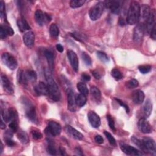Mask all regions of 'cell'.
Instances as JSON below:
<instances>
[{"label": "cell", "mask_w": 156, "mask_h": 156, "mask_svg": "<svg viewBox=\"0 0 156 156\" xmlns=\"http://www.w3.org/2000/svg\"><path fill=\"white\" fill-rule=\"evenodd\" d=\"M45 75L49 90V95L51 98L55 101H59L60 98V90L53 76L48 70H45Z\"/></svg>", "instance_id": "cell-1"}, {"label": "cell", "mask_w": 156, "mask_h": 156, "mask_svg": "<svg viewBox=\"0 0 156 156\" xmlns=\"http://www.w3.org/2000/svg\"><path fill=\"white\" fill-rule=\"evenodd\" d=\"M140 17V6L137 1H132L130 4L127 17L126 23L129 25L137 24Z\"/></svg>", "instance_id": "cell-2"}, {"label": "cell", "mask_w": 156, "mask_h": 156, "mask_svg": "<svg viewBox=\"0 0 156 156\" xmlns=\"http://www.w3.org/2000/svg\"><path fill=\"white\" fill-rule=\"evenodd\" d=\"M104 9V2H98L91 7L89 11V16L92 21H96L101 18Z\"/></svg>", "instance_id": "cell-3"}, {"label": "cell", "mask_w": 156, "mask_h": 156, "mask_svg": "<svg viewBox=\"0 0 156 156\" xmlns=\"http://www.w3.org/2000/svg\"><path fill=\"white\" fill-rule=\"evenodd\" d=\"M1 59L4 65L10 70H14L18 66V62L15 57L9 53H4L1 56Z\"/></svg>", "instance_id": "cell-4"}, {"label": "cell", "mask_w": 156, "mask_h": 156, "mask_svg": "<svg viewBox=\"0 0 156 156\" xmlns=\"http://www.w3.org/2000/svg\"><path fill=\"white\" fill-rule=\"evenodd\" d=\"M35 20L39 26H42L49 22L51 18L49 15L43 12L41 10L38 9L35 12Z\"/></svg>", "instance_id": "cell-5"}, {"label": "cell", "mask_w": 156, "mask_h": 156, "mask_svg": "<svg viewBox=\"0 0 156 156\" xmlns=\"http://www.w3.org/2000/svg\"><path fill=\"white\" fill-rule=\"evenodd\" d=\"M155 9H152L151 10V13L148 18L146 21L143 23L144 27L145 33L148 34H150L152 29L155 26Z\"/></svg>", "instance_id": "cell-6"}, {"label": "cell", "mask_w": 156, "mask_h": 156, "mask_svg": "<svg viewBox=\"0 0 156 156\" xmlns=\"http://www.w3.org/2000/svg\"><path fill=\"white\" fill-rule=\"evenodd\" d=\"M46 131L51 136L55 137L60 135L62 131V127L59 123L54 121H49Z\"/></svg>", "instance_id": "cell-7"}, {"label": "cell", "mask_w": 156, "mask_h": 156, "mask_svg": "<svg viewBox=\"0 0 156 156\" xmlns=\"http://www.w3.org/2000/svg\"><path fill=\"white\" fill-rule=\"evenodd\" d=\"M145 152H148L151 154L155 155L156 154V144L155 141L149 137H144L142 140Z\"/></svg>", "instance_id": "cell-8"}, {"label": "cell", "mask_w": 156, "mask_h": 156, "mask_svg": "<svg viewBox=\"0 0 156 156\" xmlns=\"http://www.w3.org/2000/svg\"><path fill=\"white\" fill-rule=\"evenodd\" d=\"M145 33L143 23H139L134 30L133 38L136 43H140Z\"/></svg>", "instance_id": "cell-9"}, {"label": "cell", "mask_w": 156, "mask_h": 156, "mask_svg": "<svg viewBox=\"0 0 156 156\" xmlns=\"http://www.w3.org/2000/svg\"><path fill=\"white\" fill-rule=\"evenodd\" d=\"M104 7L109 9L111 12L118 14L121 9V2L119 1H106L104 2Z\"/></svg>", "instance_id": "cell-10"}, {"label": "cell", "mask_w": 156, "mask_h": 156, "mask_svg": "<svg viewBox=\"0 0 156 156\" xmlns=\"http://www.w3.org/2000/svg\"><path fill=\"white\" fill-rule=\"evenodd\" d=\"M120 148L121 151L127 155H143V153L137 148L126 144L124 143H120Z\"/></svg>", "instance_id": "cell-11"}, {"label": "cell", "mask_w": 156, "mask_h": 156, "mask_svg": "<svg viewBox=\"0 0 156 156\" xmlns=\"http://www.w3.org/2000/svg\"><path fill=\"white\" fill-rule=\"evenodd\" d=\"M138 128L143 134H149L152 132V126L146 118H142L138 122Z\"/></svg>", "instance_id": "cell-12"}, {"label": "cell", "mask_w": 156, "mask_h": 156, "mask_svg": "<svg viewBox=\"0 0 156 156\" xmlns=\"http://www.w3.org/2000/svg\"><path fill=\"white\" fill-rule=\"evenodd\" d=\"M67 56L70 62V64L75 71L79 70V59L75 52L72 50H69L67 52Z\"/></svg>", "instance_id": "cell-13"}, {"label": "cell", "mask_w": 156, "mask_h": 156, "mask_svg": "<svg viewBox=\"0 0 156 156\" xmlns=\"http://www.w3.org/2000/svg\"><path fill=\"white\" fill-rule=\"evenodd\" d=\"M26 115L28 118L33 123H36L37 122H38L35 107L29 102L26 105Z\"/></svg>", "instance_id": "cell-14"}, {"label": "cell", "mask_w": 156, "mask_h": 156, "mask_svg": "<svg viewBox=\"0 0 156 156\" xmlns=\"http://www.w3.org/2000/svg\"><path fill=\"white\" fill-rule=\"evenodd\" d=\"M88 119L91 125L94 128H98L101 125V120L97 114L93 111L89 112L88 113Z\"/></svg>", "instance_id": "cell-15"}, {"label": "cell", "mask_w": 156, "mask_h": 156, "mask_svg": "<svg viewBox=\"0 0 156 156\" xmlns=\"http://www.w3.org/2000/svg\"><path fill=\"white\" fill-rule=\"evenodd\" d=\"M65 130L70 136L76 140H81L84 138V136L80 132L70 125H67L65 128Z\"/></svg>", "instance_id": "cell-16"}, {"label": "cell", "mask_w": 156, "mask_h": 156, "mask_svg": "<svg viewBox=\"0 0 156 156\" xmlns=\"http://www.w3.org/2000/svg\"><path fill=\"white\" fill-rule=\"evenodd\" d=\"M34 91L38 95H49V90L47 84L43 82H40L34 87Z\"/></svg>", "instance_id": "cell-17"}, {"label": "cell", "mask_w": 156, "mask_h": 156, "mask_svg": "<svg viewBox=\"0 0 156 156\" xmlns=\"http://www.w3.org/2000/svg\"><path fill=\"white\" fill-rule=\"evenodd\" d=\"M2 86L4 91H6L9 94H12L14 93V89L11 82H10L8 78L5 75H1V76Z\"/></svg>", "instance_id": "cell-18"}, {"label": "cell", "mask_w": 156, "mask_h": 156, "mask_svg": "<svg viewBox=\"0 0 156 156\" xmlns=\"http://www.w3.org/2000/svg\"><path fill=\"white\" fill-rule=\"evenodd\" d=\"M23 41L24 44L28 48H32L34 45L35 41V36L32 31H29V32L25 33L23 36Z\"/></svg>", "instance_id": "cell-19"}, {"label": "cell", "mask_w": 156, "mask_h": 156, "mask_svg": "<svg viewBox=\"0 0 156 156\" xmlns=\"http://www.w3.org/2000/svg\"><path fill=\"white\" fill-rule=\"evenodd\" d=\"M144 93L143 91L140 90H137L133 92L132 96V100L136 104H141L144 100Z\"/></svg>", "instance_id": "cell-20"}, {"label": "cell", "mask_w": 156, "mask_h": 156, "mask_svg": "<svg viewBox=\"0 0 156 156\" xmlns=\"http://www.w3.org/2000/svg\"><path fill=\"white\" fill-rule=\"evenodd\" d=\"M76 101L74 91L70 89L68 93V107L70 110L74 112L76 110Z\"/></svg>", "instance_id": "cell-21"}, {"label": "cell", "mask_w": 156, "mask_h": 156, "mask_svg": "<svg viewBox=\"0 0 156 156\" xmlns=\"http://www.w3.org/2000/svg\"><path fill=\"white\" fill-rule=\"evenodd\" d=\"M17 26L21 32H25L27 30L30 29V26L23 17H21L17 20Z\"/></svg>", "instance_id": "cell-22"}, {"label": "cell", "mask_w": 156, "mask_h": 156, "mask_svg": "<svg viewBox=\"0 0 156 156\" xmlns=\"http://www.w3.org/2000/svg\"><path fill=\"white\" fill-rule=\"evenodd\" d=\"M45 56L46 58L47 62H48V66H49V68L50 70L51 71H52L53 70L54 68V56H53V52L47 49L45 51Z\"/></svg>", "instance_id": "cell-23"}, {"label": "cell", "mask_w": 156, "mask_h": 156, "mask_svg": "<svg viewBox=\"0 0 156 156\" xmlns=\"http://www.w3.org/2000/svg\"><path fill=\"white\" fill-rule=\"evenodd\" d=\"M151 13V9L148 5L147 4H143L141 7H140V18L144 20V22L149 16Z\"/></svg>", "instance_id": "cell-24"}, {"label": "cell", "mask_w": 156, "mask_h": 156, "mask_svg": "<svg viewBox=\"0 0 156 156\" xmlns=\"http://www.w3.org/2000/svg\"><path fill=\"white\" fill-rule=\"evenodd\" d=\"M152 111V103L151 99H148L144 102L143 106V112L145 117H149Z\"/></svg>", "instance_id": "cell-25"}, {"label": "cell", "mask_w": 156, "mask_h": 156, "mask_svg": "<svg viewBox=\"0 0 156 156\" xmlns=\"http://www.w3.org/2000/svg\"><path fill=\"white\" fill-rule=\"evenodd\" d=\"M91 96L95 101L99 102L101 98V93L99 89L96 86H92L90 88Z\"/></svg>", "instance_id": "cell-26"}, {"label": "cell", "mask_w": 156, "mask_h": 156, "mask_svg": "<svg viewBox=\"0 0 156 156\" xmlns=\"http://www.w3.org/2000/svg\"><path fill=\"white\" fill-rule=\"evenodd\" d=\"M75 101H76V105L79 107H83L84 106L87 102V98L86 95L82 94H78L75 96Z\"/></svg>", "instance_id": "cell-27"}, {"label": "cell", "mask_w": 156, "mask_h": 156, "mask_svg": "<svg viewBox=\"0 0 156 156\" xmlns=\"http://www.w3.org/2000/svg\"><path fill=\"white\" fill-rule=\"evenodd\" d=\"M18 139L20 140V141L23 144H27L29 141V139L28 137V134L26 132L21 130L18 132L17 134Z\"/></svg>", "instance_id": "cell-28"}, {"label": "cell", "mask_w": 156, "mask_h": 156, "mask_svg": "<svg viewBox=\"0 0 156 156\" xmlns=\"http://www.w3.org/2000/svg\"><path fill=\"white\" fill-rule=\"evenodd\" d=\"M77 89L81 92L82 94L87 95L89 94V90L88 88L84 82H78L77 84Z\"/></svg>", "instance_id": "cell-29"}, {"label": "cell", "mask_w": 156, "mask_h": 156, "mask_svg": "<svg viewBox=\"0 0 156 156\" xmlns=\"http://www.w3.org/2000/svg\"><path fill=\"white\" fill-rule=\"evenodd\" d=\"M49 33L53 37H57L59 35V29L56 24H52L49 27Z\"/></svg>", "instance_id": "cell-30"}, {"label": "cell", "mask_w": 156, "mask_h": 156, "mask_svg": "<svg viewBox=\"0 0 156 156\" xmlns=\"http://www.w3.org/2000/svg\"><path fill=\"white\" fill-rule=\"evenodd\" d=\"M85 3V0H71L70 3V6L73 9H76L82 6Z\"/></svg>", "instance_id": "cell-31"}, {"label": "cell", "mask_w": 156, "mask_h": 156, "mask_svg": "<svg viewBox=\"0 0 156 156\" xmlns=\"http://www.w3.org/2000/svg\"><path fill=\"white\" fill-rule=\"evenodd\" d=\"M97 55L99 59L101 61L104 62V63H107V62H109V59L107 55L105 53H104V52L98 51L97 52Z\"/></svg>", "instance_id": "cell-32"}, {"label": "cell", "mask_w": 156, "mask_h": 156, "mask_svg": "<svg viewBox=\"0 0 156 156\" xmlns=\"http://www.w3.org/2000/svg\"><path fill=\"white\" fill-rule=\"evenodd\" d=\"M131 140L132 141V143L135 144L136 145L137 147H138L140 149H141L143 151L145 152V149H144V146L143 144V142L141 140H140V139H137V137H136L135 136H132L131 137Z\"/></svg>", "instance_id": "cell-33"}, {"label": "cell", "mask_w": 156, "mask_h": 156, "mask_svg": "<svg viewBox=\"0 0 156 156\" xmlns=\"http://www.w3.org/2000/svg\"><path fill=\"white\" fill-rule=\"evenodd\" d=\"M81 57L84 62V63L87 66H90L92 64V61L91 59V57L89 54H87L86 52H82L81 54Z\"/></svg>", "instance_id": "cell-34"}, {"label": "cell", "mask_w": 156, "mask_h": 156, "mask_svg": "<svg viewBox=\"0 0 156 156\" xmlns=\"http://www.w3.org/2000/svg\"><path fill=\"white\" fill-rule=\"evenodd\" d=\"M139 81L137 79H132L126 82V86L128 89L136 88L139 86Z\"/></svg>", "instance_id": "cell-35"}, {"label": "cell", "mask_w": 156, "mask_h": 156, "mask_svg": "<svg viewBox=\"0 0 156 156\" xmlns=\"http://www.w3.org/2000/svg\"><path fill=\"white\" fill-rule=\"evenodd\" d=\"M112 76L115 78V79L119 81L123 78V74L117 68H114L111 71Z\"/></svg>", "instance_id": "cell-36"}, {"label": "cell", "mask_w": 156, "mask_h": 156, "mask_svg": "<svg viewBox=\"0 0 156 156\" xmlns=\"http://www.w3.org/2000/svg\"><path fill=\"white\" fill-rule=\"evenodd\" d=\"M104 134L105 136L106 137L109 143L112 145V146H115L116 145V140H115V138L112 136V135L107 131L104 132Z\"/></svg>", "instance_id": "cell-37"}, {"label": "cell", "mask_w": 156, "mask_h": 156, "mask_svg": "<svg viewBox=\"0 0 156 156\" xmlns=\"http://www.w3.org/2000/svg\"><path fill=\"white\" fill-rule=\"evenodd\" d=\"M152 67L151 65H140L139 67V70L142 74H147L151 71Z\"/></svg>", "instance_id": "cell-38"}, {"label": "cell", "mask_w": 156, "mask_h": 156, "mask_svg": "<svg viewBox=\"0 0 156 156\" xmlns=\"http://www.w3.org/2000/svg\"><path fill=\"white\" fill-rule=\"evenodd\" d=\"M47 151L51 155H54L57 154V150L53 143H51V142L49 143L48 145V147H47Z\"/></svg>", "instance_id": "cell-39"}, {"label": "cell", "mask_w": 156, "mask_h": 156, "mask_svg": "<svg viewBox=\"0 0 156 156\" xmlns=\"http://www.w3.org/2000/svg\"><path fill=\"white\" fill-rule=\"evenodd\" d=\"M107 121H108L109 126L110 128L112 131H115L116 129H115V123H114V120H113L112 117L111 115H107Z\"/></svg>", "instance_id": "cell-40"}, {"label": "cell", "mask_w": 156, "mask_h": 156, "mask_svg": "<svg viewBox=\"0 0 156 156\" xmlns=\"http://www.w3.org/2000/svg\"><path fill=\"white\" fill-rule=\"evenodd\" d=\"M6 8L4 1H1L0 2V16L2 19L5 18L6 17Z\"/></svg>", "instance_id": "cell-41"}, {"label": "cell", "mask_w": 156, "mask_h": 156, "mask_svg": "<svg viewBox=\"0 0 156 156\" xmlns=\"http://www.w3.org/2000/svg\"><path fill=\"white\" fill-rule=\"evenodd\" d=\"M31 134H32V136H33V139L35 140L41 139L43 137L41 133L40 132H39L38 131H37V130L32 131V132H31Z\"/></svg>", "instance_id": "cell-42"}, {"label": "cell", "mask_w": 156, "mask_h": 156, "mask_svg": "<svg viewBox=\"0 0 156 156\" xmlns=\"http://www.w3.org/2000/svg\"><path fill=\"white\" fill-rule=\"evenodd\" d=\"M3 26V27L4 28L6 33H7V36H13L14 34V30L12 29V28L9 26V25H1Z\"/></svg>", "instance_id": "cell-43"}, {"label": "cell", "mask_w": 156, "mask_h": 156, "mask_svg": "<svg viewBox=\"0 0 156 156\" xmlns=\"http://www.w3.org/2000/svg\"><path fill=\"white\" fill-rule=\"evenodd\" d=\"M9 128L13 132H16L18 131V123L17 122H10L9 124Z\"/></svg>", "instance_id": "cell-44"}, {"label": "cell", "mask_w": 156, "mask_h": 156, "mask_svg": "<svg viewBox=\"0 0 156 156\" xmlns=\"http://www.w3.org/2000/svg\"><path fill=\"white\" fill-rule=\"evenodd\" d=\"M115 99L117 101V102L119 104L122 106L124 108V109L126 110V113H129V107L128 106V105H126L125 103L123 102L121 100L119 99H117V98H115Z\"/></svg>", "instance_id": "cell-45"}, {"label": "cell", "mask_w": 156, "mask_h": 156, "mask_svg": "<svg viewBox=\"0 0 156 156\" xmlns=\"http://www.w3.org/2000/svg\"><path fill=\"white\" fill-rule=\"evenodd\" d=\"M7 36V33H6V31L3 27L2 25H1V27H0V37H1V39H4L6 38Z\"/></svg>", "instance_id": "cell-46"}, {"label": "cell", "mask_w": 156, "mask_h": 156, "mask_svg": "<svg viewBox=\"0 0 156 156\" xmlns=\"http://www.w3.org/2000/svg\"><path fill=\"white\" fill-rule=\"evenodd\" d=\"M4 140L6 141V144L9 147H13L15 145V143L12 140V138H4Z\"/></svg>", "instance_id": "cell-47"}, {"label": "cell", "mask_w": 156, "mask_h": 156, "mask_svg": "<svg viewBox=\"0 0 156 156\" xmlns=\"http://www.w3.org/2000/svg\"><path fill=\"white\" fill-rule=\"evenodd\" d=\"M95 141L98 144H102L104 143V139L100 135H97L95 137Z\"/></svg>", "instance_id": "cell-48"}, {"label": "cell", "mask_w": 156, "mask_h": 156, "mask_svg": "<svg viewBox=\"0 0 156 156\" xmlns=\"http://www.w3.org/2000/svg\"><path fill=\"white\" fill-rule=\"evenodd\" d=\"M81 77H82V79L84 81H89L91 79L90 76L89 75L85 73H84L82 74Z\"/></svg>", "instance_id": "cell-49"}, {"label": "cell", "mask_w": 156, "mask_h": 156, "mask_svg": "<svg viewBox=\"0 0 156 156\" xmlns=\"http://www.w3.org/2000/svg\"><path fill=\"white\" fill-rule=\"evenodd\" d=\"M92 75H93V76H94L95 78V79H100L101 78V76L100 75V74L96 70L92 71Z\"/></svg>", "instance_id": "cell-50"}, {"label": "cell", "mask_w": 156, "mask_h": 156, "mask_svg": "<svg viewBox=\"0 0 156 156\" xmlns=\"http://www.w3.org/2000/svg\"><path fill=\"white\" fill-rule=\"evenodd\" d=\"M150 35H151V37L153 39V40H155L156 38V34H155V26L153 28V29H152L151 32L150 33Z\"/></svg>", "instance_id": "cell-51"}, {"label": "cell", "mask_w": 156, "mask_h": 156, "mask_svg": "<svg viewBox=\"0 0 156 156\" xmlns=\"http://www.w3.org/2000/svg\"><path fill=\"white\" fill-rule=\"evenodd\" d=\"M126 20H124L123 17H120L119 19V25L120 26H124L126 24Z\"/></svg>", "instance_id": "cell-52"}, {"label": "cell", "mask_w": 156, "mask_h": 156, "mask_svg": "<svg viewBox=\"0 0 156 156\" xmlns=\"http://www.w3.org/2000/svg\"><path fill=\"white\" fill-rule=\"evenodd\" d=\"M75 152L76 153L77 155H84L82 153V151L81 148H80L79 147H77V148H75Z\"/></svg>", "instance_id": "cell-53"}, {"label": "cell", "mask_w": 156, "mask_h": 156, "mask_svg": "<svg viewBox=\"0 0 156 156\" xmlns=\"http://www.w3.org/2000/svg\"><path fill=\"white\" fill-rule=\"evenodd\" d=\"M56 49L59 52H60V53H62V52L64 51V49L63 46L61 45L60 44H57L56 45Z\"/></svg>", "instance_id": "cell-54"}, {"label": "cell", "mask_w": 156, "mask_h": 156, "mask_svg": "<svg viewBox=\"0 0 156 156\" xmlns=\"http://www.w3.org/2000/svg\"><path fill=\"white\" fill-rule=\"evenodd\" d=\"M59 151L60 152V154L62 155H64L65 154V149L64 148H62V147H60L59 148Z\"/></svg>", "instance_id": "cell-55"}, {"label": "cell", "mask_w": 156, "mask_h": 156, "mask_svg": "<svg viewBox=\"0 0 156 156\" xmlns=\"http://www.w3.org/2000/svg\"><path fill=\"white\" fill-rule=\"evenodd\" d=\"M0 127H1V129H4L6 128V125H5V124L3 123V119H1V125H0Z\"/></svg>", "instance_id": "cell-56"}, {"label": "cell", "mask_w": 156, "mask_h": 156, "mask_svg": "<svg viewBox=\"0 0 156 156\" xmlns=\"http://www.w3.org/2000/svg\"><path fill=\"white\" fill-rule=\"evenodd\" d=\"M1 153H2L3 152V144L1 143Z\"/></svg>", "instance_id": "cell-57"}]
</instances>
